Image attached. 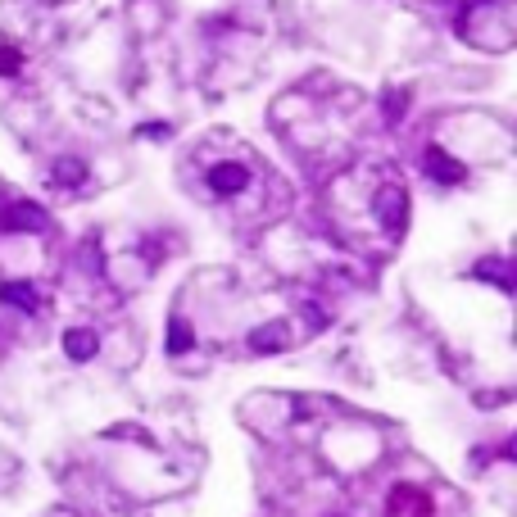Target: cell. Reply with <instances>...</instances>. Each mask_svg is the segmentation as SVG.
<instances>
[{
	"label": "cell",
	"mask_w": 517,
	"mask_h": 517,
	"mask_svg": "<svg viewBox=\"0 0 517 517\" xmlns=\"http://www.w3.org/2000/svg\"><path fill=\"white\" fill-rule=\"evenodd\" d=\"M245 168H236V164H218L214 168V191H223V196H236V191H245Z\"/></svg>",
	"instance_id": "1"
},
{
	"label": "cell",
	"mask_w": 517,
	"mask_h": 517,
	"mask_svg": "<svg viewBox=\"0 0 517 517\" xmlns=\"http://www.w3.org/2000/svg\"><path fill=\"white\" fill-rule=\"evenodd\" d=\"M427 164H431V173H436L440 182H459V164H449V159H440V155H431Z\"/></svg>",
	"instance_id": "3"
},
{
	"label": "cell",
	"mask_w": 517,
	"mask_h": 517,
	"mask_svg": "<svg viewBox=\"0 0 517 517\" xmlns=\"http://www.w3.org/2000/svg\"><path fill=\"white\" fill-rule=\"evenodd\" d=\"M19 69V50H0V73H14Z\"/></svg>",
	"instance_id": "4"
},
{
	"label": "cell",
	"mask_w": 517,
	"mask_h": 517,
	"mask_svg": "<svg viewBox=\"0 0 517 517\" xmlns=\"http://www.w3.org/2000/svg\"><path fill=\"white\" fill-rule=\"evenodd\" d=\"M69 354L73 359H91V354H96V336L91 332H69Z\"/></svg>",
	"instance_id": "2"
}]
</instances>
